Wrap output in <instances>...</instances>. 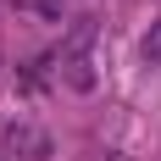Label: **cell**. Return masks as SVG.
<instances>
[{
  "label": "cell",
  "instance_id": "6da1fadb",
  "mask_svg": "<svg viewBox=\"0 0 161 161\" xmlns=\"http://www.w3.org/2000/svg\"><path fill=\"white\" fill-rule=\"evenodd\" d=\"M6 150L22 156V161H50V156H56V139H50L39 122H22V117H17L11 128H6Z\"/></svg>",
  "mask_w": 161,
  "mask_h": 161
},
{
  "label": "cell",
  "instance_id": "7a4b0ae2",
  "mask_svg": "<svg viewBox=\"0 0 161 161\" xmlns=\"http://www.w3.org/2000/svg\"><path fill=\"white\" fill-rule=\"evenodd\" d=\"M95 17H78V22H72V28H67V39H61V50H56V61H83V56H89V45H95Z\"/></svg>",
  "mask_w": 161,
  "mask_h": 161
},
{
  "label": "cell",
  "instance_id": "277c9868",
  "mask_svg": "<svg viewBox=\"0 0 161 161\" xmlns=\"http://www.w3.org/2000/svg\"><path fill=\"white\" fill-rule=\"evenodd\" d=\"M61 83L78 89V95H89V89H95V61H89V56H83V61H67L61 67Z\"/></svg>",
  "mask_w": 161,
  "mask_h": 161
},
{
  "label": "cell",
  "instance_id": "3957f363",
  "mask_svg": "<svg viewBox=\"0 0 161 161\" xmlns=\"http://www.w3.org/2000/svg\"><path fill=\"white\" fill-rule=\"evenodd\" d=\"M50 61H56V56H39V61L17 67V89H22V95H45L50 89Z\"/></svg>",
  "mask_w": 161,
  "mask_h": 161
}]
</instances>
